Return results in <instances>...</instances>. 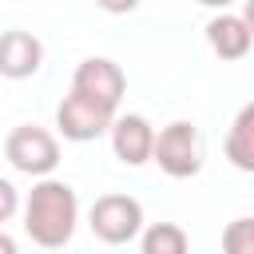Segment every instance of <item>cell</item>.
<instances>
[{
	"instance_id": "17",
	"label": "cell",
	"mask_w": 254,
	"mask_h": 254,
	"mask_svg": "<svg viewBox=\"0 0 254 254\" xmlns=\"http://www.w3.org/2000/svg\"><path fill=\"white\" fill-rule=\"evenodd\" d=\"M242 16H246V24H250V32H254V0H242Z\"/></svg>"
},
{
	"instance_id": "9",
	"label": "cell",
	"mask_w": 254,
	"mask_h": 254,
	"mask_svg": "<svg viewBox=\"0 0 254 254\" xmlns=\"http://www.w3.org/2000/svg\"><path fill=\"white\" fill-rule=\"evenodd\" d=\"M206 44L218 60H242L254 44V32H250L242 12H218L206 24Z\"/></svg>"
},
{
	"instance_id": "15",
	"label": "cell",
	"mask_w": 254,
	"mask_h": 254,
	"mask_svg": "<svg viewBox=\"0 0 254 254\" xmlns=\"http://www.w3.org/2000/svg\"><path fill=\"white\" fill-rule=\"evenodd\" d=\"M0 254H20L16 238H12V234H4V230H0Z\"/></svg>"
},
{
	"instance_id": "2",
	"label": "cell",
	"mask_w": 254,
	"mask_h": 254,
	"mask_svg": "<svg viewBox=\"0 0 254 254\" xmlns=\"http://www.w3.org/2000/svg\"><path fill=\"white\" fill-rule=\"evenodd\" d=\"M151 163H159L163 175L171 179H190L202 171V135L190 119H175L155 135V155Z\"/></svg>"
},
{
	"instance_id": "14",
	"label": "cell",
	"mask_w": 254,
	"mask_h": 254,
	"mask_svg": "<svg viewBox=\"0 0 254 254\" xmlns=\"http://www.w3.org/2000/svg\"><path fill=\"white\" fill-rule=\"evenodd\" d=\"M103 12H111V16H127V12H135L143 0H95Z\"/></svg>"
},
{
	"instance_id": "12",
	"label": "cell",
	"mask_w": 254,
	"mask_h": 254,
	"mask_svg": "<svg viewBox=\"0 0 254 254\" xmlns=\"http://www.w3.org/2000/svg\"><path fill=\"white\" fill-rule=\"evenodd\" d=\"M222 254H254V218L242 214L222 230Z\"/></svg>"
},
{
	"instance_id": "3",
	"label": "cell",
	"mask_w": 254,
	"mask_h": 254,
	"mask_svg": "<svg viewBox=\"0 0 254 254\" xmlns=\"http://www.w3.org/2000/svg\"><path fill=\"white\" fill-rule=\"evenodd\" d=\"M87 226L107 246H127L143 234V206L131 194H99L87 210Z\"/></svg>"
},
{
	"instance_id": "7",
	"label": "cell",
	"mask_w": 254,
	"mask_h": 254,
	"mask_svg": "<svg viewBox=\"0 0 254 254\" xmlns=\"http://www.w3.org/2000/svg\"><path fill=\"white\" fill-rule=\"evenodd\" d=\"M111 151H115V159L119 163H127V167H143V163H151V155H155V127L147 123V115H115V123H111Z\"/></svg>"
},
{
	"instance_id": "13",
	"label": "cell",
	"mask_w": 254,
	"mask_h": 254,
	"mask_svg": "<svg viewBox=\"0 0 254 254\" xmlns=\"http://www.w3.org/2000/svg\"><path fill=\"white\" fill-rule=\"evenodd\" d=\"M20 206H24V202H20V190H16L8 179H0V226H4Z\"/></svg>"
},
{
	"instance_id": "4",
	"label": "cell",
	"mask_w": 254,
	"mask_h": 254,
	"mask_svg": "<svg viewBox=\"0 0 254 254\" xmlns=\"http://www.w3.org/2000/svg\"><path fill=\"white\" fill-rule=\"evenodd\" d=\"M4 155H8V163L20 175H32V179H48L60 167V143H56V135L44 131V127H36V123H20L4 139Z\"/></svg>"
},
{
	"instance_id": "5",
	"label": "cell",
	"mask_w": 254,
	"mask_h": 254,
	"mask_svg": "<svg viewBox=\"0 0 254 254\" xmlns=\"http://www.w3.org/2000/svg\"><path fill=\"white\" fill-rule=\"evenodd\" d=\"M115 115L119 111H111V107H103V103H95V99H87L79 91H67L60 99V107H56V131L67 143H91V139L111 131Z\"/></svg>"
},
{
	"instance_id": "6",
	"label": "cell",
	"mask_w": 254,
	"mask_h": 254,
	"mask_svg": "<svg viewBox=\"0 0 254 254\" xmlns=\"http://www.w3.org/2000/svg\"><path fill=\"white\" fill-rule=\"evenodd\" d=\"M71 91H79V95H87V99L119 111L123 91H127V75H123V67H119L115 60H107V56H87V60L75 67V75H71Z\"/></svg>"
},
{
	"instance_id": "10",
	"label": "cell",
	"mask_w": 254,
	"mask_h": 254,
	"mask_svg": "<svg viewBox=\"0 0 254 254\" xmlns=\"http://www.w3.org/2000/svg\"><path fill=\"white\" fill-rule=\"evenodd\" d=\"M226 163L234 171H246L254 175V99L238 107V115L230 119V131H226Z\"/></svg>"
},
{
	"instance_id": "16",
	"label": "cell",
	"mask_w": 254,
	"mask_h": 254,
	"mask_svg": "<svg viewBox=\"0 0 254 254\" xmlns=\"http://www.w3.org/2000/svg\"><path fill=\"white\" fill-rule=\"evenodd\" d=\"M198 4H202V8H218V12H226L234 0H198Z\"/></svg>"
},
{
	"instance_id": "8",
	"label": "cell",
	"mask_w": 254,
	"mask_h": 254,
	"mask_svg": "<svg viewBox=\"0 0 254 254\" xmlns=\"http://www.w3.org/2000/svg\"><path fill=\"white\" fill-rule=\"evenodd\" d=\"M40 67H44V44L32 32L24 28L0 32V75L4 79H32Z\"/></svg>"
},
{
	"instance_id": "1",
	"label": "cell",
	"mask_w": 254,
	"mask_h": 254,
	"mask_svg": "<svg viewBox=\"0 0 254 254\" xmlns=\"http://www.w3.org/2000/svg\"><path fill=\"white\" fill-rule=\"evenodd\" d=\"M24 234L44 246V250H60L71 242L75 226H79V198L71 190V183L64 179H36V187L24 198Z\"/></svg>"
},
{
	"instance_id": "11",
	"label": "cell",
	"mask_w": 254,
	"mask_h": 254,
	"mask_svg": "<svg viewBox=\"0 0 254 254\" xmlns=\"http://www.w3.org/2000/svg\"><path fill=\"white\" fill-rule=\"evenodd\" d=\"M139 254H190V238L179 222H151L139 234Z\"/></svg>"
}]
</instances>
